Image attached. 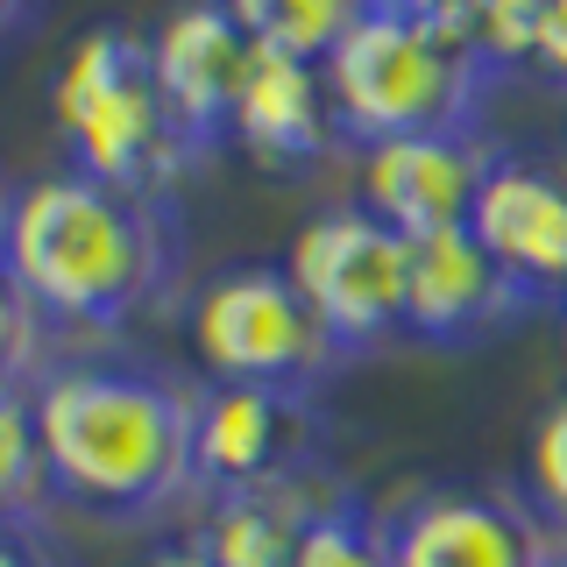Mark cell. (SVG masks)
I'll return each instance as SVG.
<instances>
[{
    "instance_id": "cell-13",
    "label": "cell",
    "mask_w": 567,
    "mask_h": 567,
    "mask_svg": "<svg viewBox=\"0 0 567 567\" xmlns=\"http://www.w3.org/2000/svg\"><path fill=\"white\" fill-rule=\"evenodd\" d=\"M227 135H235L248 156L277 164V171L319 164L333 142H348L333 85H327V64H298V58H277V50H256Z\"/></svg>"
},
{
    "instance_id": "cell-18",
    "label": "cell",
    "mask_w": 567,
    "mask_h": 567,
    "mask_svg": "<svg viewBox=\"0 0 567 567\" xmlns=\"http://www.w3.org/2000/svg\"><path fill=\"white\" fill-rule=\"evenodd\" d=\"M291 567H390L383 518H377V511H362V504L348 496L341 511H327V518L306 532V546L291 554Z\"/></svg>"
},
{
    "instance_id": "cell-9",
    "label": "cell",
    "mask_w": 567,
    "mask_h": 567,
    "mask_svg": "<svg viewBox=\"0 0 567 567\" xmlns=\"http://www.w3.org/2000/svg\"><path fill=\"white\" fill-rule=\"evenodd\" d=\"M489 164H496V150L475 128L377 142V150H362V206L383 227H398L404 241L454 235V227H468Z\"/></svg>"
},
{
    "instance_id": "cell-25",
    "label": "cell",
    "mask_w": 567,
    "mask_h": 567,
    "mask_svg": "<svg viewBox=\"0 0 567 567\" xmlns=\"http://www.w3.org/2000/svg\"><path fill=\"white\" fill-rule=\"evenodd\" d=\"M369 8H383V14H447L454 0H369Z\"/></svg>"
},
{
    "instance_id": "cell-1",
    "label": "cell",
    "mask_w": 567,
    "mask_h": 567,
    "mask_svg": "<svg viewBox=\"0 0 567 567\" xmlns=\"http://www.w3.org/2000/svg\"><path fill=\"white\" fill-rule=\"evenodd\" d=\"M50 496L93 518H156L199 483V390L135 362H50L29 390Z\"/></svg>"
},
{
    "instance_id": "cell-7",
    "label": "cell",
    "mask_w": 567,
    "mask_h": 567,
    "mask_svg": "<svg viewBox=\"0 0 567 567\" xmlns=\"http://www.w3.org/2000/svg\"><path fill=\"white\" fill-rule=\"evenodd\" d=\"M390 567H554V539L532 496L433 483L383 518Z\"/></svg>"
},
{
    "instance_id": "cell-26",
    "label": "cell",
    "mask_w": 567,
    "mask_h": 567,
    "mask_svg": "<svg viewBox=\"0 0 567 567\" xmlns=\"http://www.w3.org/2000/svg\"><path fill=\"white\" fill-rule=\"evenodd\" d=\"M8 235H14V192L0 185V262H8Z\"/></svg>"
},
{
    "instance_id": "cell-5",
    "label": "cell",
    "mask_w": 567,
    "mask_h": 567,
    "mask_svg": "<svg viewBox=\"0 0 567 567\" xmlns=\"http://www.w3.org/2000/svg\"><path fill=\"white\" fill-rule=\"evenodd\" d=\"M192 354L213 383L312 390L341 362L333 333L312 319L284 262H235L192 298Z\"/></svg>"
},
{
    "instance_id": "cell-27",
    "label": "cell",
    "mask_w": 567,
    "mask_h": 567,
    "mask_svg": "<svg viewBox=\"0 0 567 567\" xmlns=\"http://www.w3.org/2000/svg\"><path fill=\"white\" fill-rule=\"evenodd\" d=\"M554 567H567V554H554Z\"/></svg>"
},
{
    "instance_id": "cell-23",
    "label": "cell",
    "mask_w": 567,
    "mask_h": 567,
    "mask_svg": "<svg viewBox=\"0 0 567 567\" xmlns=\"http://www.w3.org/2000/svg\"><path fill=\"white\" fill-rule=\"evenodd\" d=\"M35 8H43V0H0V43H8V35H22L35 22Z\"/></svg>"
},
{
    "instance_id": "cell-2",
    "label": "cell",
    "mask_w": 567,
    "mask_h": 567,
    "mask_svg": "<svg viewBox=\"0 0 567 567\" xmlns=\"http://www.w3.org/2000/svg\"><path fill=\"white\" fill-rule=\"evenodd\" d=\"M0 270L50 327H121L177 277V206L85 171L29 177Z\"/></svg>"
},
{
    "instance_id": "cell-10",
    "label": "cell",
    "mask_w": 567,
    "mask_h": 567,
    "mask_svg": "<svg viewBox=\"0 0 567 567\" xmlns=\"http://www.w3.org/2000/svg\"><path fill=\"white\" fill-rule=\"evenodd\" d=\"M248 58H256V43H248L241 22L227 14V0H177L164 22L150 29L156 85H164L177 128L192 135V150H213V142L235 128Z\"/></svg>"
},
{
    "instance_id": "cell-6",
    "label": "cell",
    "mask_w": 567,
    "mask_h": 567,
    "mask_svg": "<svg viewBox=\"0 0 567 567\" xmlns=\"http://www.w3.org/2000/svg\"><path fill=\"white\" fill-rule=\"evenodd\" d=\"M291 270L298 298L312 306V319L333 333V348H377L383 333H404L412 312V241L398 227H383L369 206H333L312 213L291 235Z\"/></svg>"
},
{
    "instance_id": "cell-3",
    "label": "cell",
    "mask_w": 567,
    "mask_h": 567,
    "mask_svg": "<svg viewBox=\"0 0 567 567\" xmlns=\"http://www.w3.org/2000/svg\"><path fill=\"white\" fill-rule=\"evenodd\" d=\"M50 121L71 150V171L121 185L135 199H171L177 171L199 156L156 85L150 35L121 22H93L71 35L50 79Z\"/></svg>"
},
{
    "instance_id": "cell-14",
    "label": "cell",
    "mask_w": 567,
    "mask_h": 567,
    "mask_svg": "<svg viewBox=\"0 0 567 567\" xmlns=\"http://www.w3.org/2000/svg\"><path fill=\"white\" fill-rule=\"evenodd\" d=\"M341 504H348V489L327 483L319 468L277 475V483H256V489H220V504L206 511L192 546L213 567H291L306 532Z\"/></svg>"
},
{
    "instance_id": "cell-16",
    "label": "cell",
    "mask_w": 567,
    "mask_h": 567,
    "mask_svg": "<svg viewBox=\"0 0 567 567\" xmlns=\"http://www.w3.org/2000/svg\"><path fill=\"white\" fill-rule=\"evenodd\" d=\"M43 496L50 475H43V440H35V404L29 390H0V518L29 525Z\"/></svg>"
},
{
    "instance_id": "cell-17",
    "label": "cell",
    "mask_w": 567,
    "mask_h": 567,
    "mask_svg": "<svg viewBox=\"0 0 567 567\" xmlns=\"http://www.w3.org/2000/svg\"><path fill=\"white\" fill-rule=\"evenodd\" d=\"M440 22L504 71V64H532V43H539V22H546V0H454Z\"/></svg>"
},
{
    "instance_id": "cell-19",
    "label": "cell",
    "mask_w": 567,
    "mask_h": 567,
    "mask_svg": "<svg viewBox=\"0 0 567 567\" xmlns=\"http://www.w3.org/2000/svg\"><path fill=\"white\" fill-rule=\"evenodd\" d=\"M43 333H50V319L22 298V284L0 270V390H35V377L50 369Z\"/></svg>"
},
{
    "instance_id": "cell-20",
    "label": "cell",
    "mask_w": 567,
    "mask_h": 567,
    "mask_svg": "<svg viewBox=\"0 0 567 567\" xmlns=\"http://www.w3.org/2000/svg\"><path fill=\"white\" fill-rule=\"evenodd\" d=\"M525 496L539 504V518L567 525V398L532 425V454H525Z\"/></svg>"
},
{
    "instance_id": "cell-4",
    "label": "cell",
    "mask_w": 567,
    "mask_h": 567,
    "mask_svg": "<svg viewBox=\"0 0 567 567\" xmlns=\"http://www.w3.org/2000/svg\"><path fill=\"white\" fill-rule=\"evenodd\" d=\"M496 64L440 14H383L369 8L348 43L327 58V85L341 106V135L377 150L404 135H461L475 128V100L489 93Z\"/></svg>"
},
{
    "instance_id": "cell-24",
    "label": "cell",
    "mask_w": 567,
    "mask_h": 567,
    "mask_svg": "<svg viewBox=\"0 0 567 567\" xmlns=\"http://www.w3.org/2000/svg\"><path fill=\"white\" fill-rule=\"evenodd\" d=\"M135 567H213L199 546H164V554H150V560H135Z\"/></svg>"
},
{
    "instance_id": "cell-22",
    "label": "cell",
    "mask_w": 567,
    "mask_h": 567,
    "mask_svg": "<svg viewBox=\"0 0 567 567\" xmlns=\"http://www.w3.org/2000/svg\"><path fill=\"white\" fill-rule=\"evenodd\" d=\"M0 567H50V560H43V546H35V532H29V525L0 518Z\"/></svg>"
},
{
    "instance_id": "cell-21",
    "label": "cell",
    "mask_w": 567,
    "mask_h": 567,
    "mask_svg": "<svg viewBox=\"0 0 567 567\" xmlns=\"http://www.w3.org/2000/svg\"><path fill=\"white\" fill-rule=\"evenodd\" d=\"M532 71H546L554 85H567V0H546L539 43H532Z\"/></svg>"
},
{
    "instance_id": "cell-8",
    "label": "cell",
    "mask_w": 567,
    "mask_h": 567,
    "mask_svg": "<svg viewBox=\"0 0 567 567\" xmlns=\"http://www.w3.org/2000/svg\"><path fill=\"white\" fill-rule=\"evenodd\" d=\"M319 419L312 390H277V383H206L199 390V483L213 489H256L277 475L319 468Z\"/></svg>"
},
{
    "instance_id": "cell-15",
    "label": "cell",
    "mask_w": 567,
    "mask_h": 567,
    "mask_svg": "<svg viewBox=\"0 0 567 567\" xmlns=\"http://www.w3.org/2000/svg\"><path fill=\"white\" fill-rule=\"evenodd\" d=\"M227 14L241 22V35L256 50L298 64H327L348 43V29L369 14V0H227Z\"/></svg>"
},
{
    "instance_id": "cell-11",
    "label": "cell",
    "mask_w": 567,
    "mask_h": 567,
    "mask_svg": "<svg viewBox=\"0 0 567 567\" xmlns=\"http://www.w3.org/2000/svg\"><path fill=\"white\" fill-rule=\"evenodd\" d=\"M532 306H539V291H525V284L475 241V227L412 241V312H404V333H419V341L475 348V341H489V333H504L511 319H525Z\"/></svg>"
},
{
    "instance_id": "cell-12",
    "label": "cell",
    "mask_w": 567,
    "mask_h": 567,
    "mask_svg": "<svg viewBox=\"0 0 567 567\" xmlns=\"http://www.w3.org/2000/svg\"><path fill=\"white\" fill-rule=\"evenodd\" d=\"M468 227L525 291H539V298L567 291V177L560 171L496 150Z\"/></svg>"
}]
</instances>
